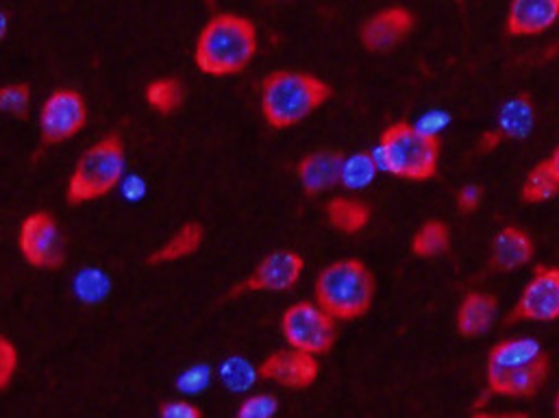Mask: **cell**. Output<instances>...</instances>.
<instances>
[{
    "mask_svg": "<svg viewBox=\"0 0 559 418\" xmlns=\"http://www.w3.org/2000/svg\"><path fill=\"white\" fill-rule=\"evenodd\" d=\"M258 52L255 24L236 13L214 15L201 31L194 61L212 76H227L245 70Z\"/></svg>",
    "mask_w": 559,
    "mask_h": 418,
    "instance_id": "cell-1",
    "label": "cell"
},
{
    "mask_svg": "<svg viewBox=\"0 0 559 418\" xmlns=\"http://www.w3.org/2000/svg\"><path fill=\"white\" fill-rule=\"evenodd\" d=\"M331 98V87L313 74L277 70L262 83V111L273 129H289Z\"/></svg>",
    "mask_w": 559,
    "mask_h": 418,
    "instance_id": "cell-2",
    "label": "cell"
},
{
    "mask_svg": "<svg viewBox=\"0 0 559 418\" xmlns=\"http://www.w3.org/2000/svg\"><path fill=\"white\" fill-rule=\"evenodd\" d=\"M318 306L333 321L364 317L374 299V277L359 260H337L316 279Z\"/></svg>",
    "mask_w": 559,
    "mask_h": 418,
    "instance_id": "cell-3",
    "label": "cell"
},
{
    "mask_svg": "<svg viewBox=\"0 0 559 418\" xmlns=\"http://www.w3.org/2000/svg\"><path fill=\"white\" fill-rule=\"evenodd\" d=\"M440 140L420 133L409 122H396L381 133L377 164L390 175L407 181H427L436 175Z\"/></svg>",
    "mask_w": 559,
    "mask_h": 418,
    "instance_id": "cell-4",
    "label": "cell"
},
{
    "mask_svg": "<svg viewBox=\"0 0 559 418\" xmlns=\"http://www.w3.org/2000/svg\"><path fill=\"white\" fill-rule=\"evenodd\" d=\"M124 179V146L122 140L111 133L90 146L70 177L66 201L70 205H83L109 194Z\"/></svg>",
    "mask_w": 559,
    "mask_h": 418,
    "instance_id": "cell-5",
    "label": "cell"
},
{
    "mask_svg": "<svg viewBox=\"0 0 559 418\" xmlns=\"http://www.w3.org/2000/svg\"><path fill=\"white\" fill-rule=\"evenodd\" d=\"M281 330L292 349L313 358L329 354L337 336L335 321L320 306L309 301H300L287 308L281 319Z\"/></svg>",
    "mask_w": 559,
    "mask_h": 418,
    "instance_id": "cell-6",
    "label": "cell"
},
{
    "mask_svg": "<svg viewBox=\"0 0 559 418\" xmlns=\"http://www.w3.org/2000/svg\"><path fill=\"white\" fill-rule=\"evenodd\" d=\"M20 253L35 268H59L63 264V238L48 212H33L20 227Z\"/></svg>",
    "mask_w": 559,
    "mask_h": 418,
    "instance_id": "cell-7",
    "label": "cell"
},
{
    "mask_svg": "<svg viewBox=\"0 0 559 418\" xmlns=\"http://www.w3.org/2000/svg\"><path fill=\"white\" fill-rule=\"evenodd\" d=\"M87 120V107L76 89H55L39 114V131L44 144H59L76 135Z\"/></svg>",
    "mask_w": 559,
    "mask_h": 418,
    "instance_id": "cell-8",
    "label": "cell"
},
{
    "mask_svg": "<svg viewBox=\"0 0 559 418\" xmlns=\"http://www.w3.org/2000/svg\"><path fill=\"white\" fill-rule=\"evenodd\" d=\"M559 319V268L538 266L532 282L521 292L519 303L508 317V323H549Z\"/></svg>",
    "mask_w": 559,
    "mask_h": 418,
    "instance_id": "cell-9",
    "label": "cell"
},
{
    "mask_svg": "<svg viewBox=\"0 0 559 418\" xmlns=\"http://www.w3.org/2000/svg\"><path fill=\"white\" fill-rule=\"evenodd\" d=\"M258 373H260V380L277 382L289 391H305L318 380L320 367L313 356L292 349V351H275L273 356H269L260 365Z\"/></svg>",
    "mask_w": 559,
    "mask_h": 418,
    "instance_id": "cell-10",
    "label": "cell"
},
{
    "mask_svg": "<svg viewBox=\"0 0 559 418\" xmlns=\"http://www.w3.org/2000/svg\"><path fill=\"white\" fill-rule=\"evenodd\" d=\"M414 28V15L405 7H390L370 15L361 31V44L366 50L385 52L399 46Z\"/></svg>",
    "mask_w": 559,
    "mask_h": 418,
    "instance_id": "cell-11",
    "label": "cell"
},
{
    "mask_svg": "<svg viewBox=\"0 0 559 418\" xmlns=\"http://www.w3.org/2000/svg\"><path fill=\"white\" fill-rule=\"evenodd\" d=\"M305 268V260L294 251H275L266 255L253 275L245 282V290L253 292H283L296 286Z\"/></svg>",
    "mask_w": 559,
    "mask_h": 418,
    "instance_id": "cell-12",
    "label": "cell"
},
{
    "mask_svg": "<svg viewBox=\"0 0 559 418\" xmlns=\"http://www.w3.org/2000/svg\"><path fill=\"white\" fill-rule=\"evenodd\" d=\"M549 375V358L519 367V369H488L490 393L503 397H532L540 391Z\"/></svg>",
    "mask_w": 559,
    "mask_h": 418,
    "instance_id": "cell-13",
    "label": "cell"
},
{
    "mask_svg": "<svg viewBox=\"0 0 559 418\" xmlns=\"http://www.w3.org/2000/svg\"><path fill=\"white\" fill-rule=\"evenodd\" d=\"M346 157L335 151H316L300 159L298 164V179L305 192L318 194L331 190L333 186L342 183Z\"/></svg>",
    "mask_w": 559,
    "mask_h": 418,
    "instance_id": "cell-14",
    "label": "cell"
},
{
    "mask_svg": "<svg viewBox=\"0 0 559 418\" xmlns=\"http://www.w3.org/2000/svg\"><path fill=\"white\" fill-rule=\"evenodd\" d=\"M559 20V0H514L508 11L510 35H538Z\"/></svg>",
    "mask_w": 559,
    "mask_h": 418,
    "instance_id": "cell-15",
    "label": "cell"
},
{
    "mask_svg": "<svg viewBox=\"0 0 559 418\" xmlns=\"http://www.w3.org/2000/svg\"><path fill=\"white\" fill-rule=\"evenodd\" d=\"M534 240L519 227H506L497 234L492 240V253H490V266L499 273H512L534 258Z\"/></svg>",
    "mask_w": 559,
    "mask_h": 418,
    "instance_id": "cell-16",
    "label": "cell"
},
{
    "mask_svg": "<svg viewBox=\"0 0 559 418\" xmlns=\"http://www.w3.org/2000/svg\"><path fill=\"white\" fill-rule=\"evenodd\" d=\"M499 312V301L486 292H471L457 310V330L464 338H477L486 334Z\"/></svg>",
    "mask_w": 559,
    "mask_h": 418,
    "instance_id": "cell-17",
    "label": "cell"
},
{
    "mask_svg": "<svg viewBox=\"0 0 559 418\" xmlns=\"http://www.w3.org/2000/svg\"><path fill=\"white\" fill-rule=\"evenodd\" d=\"M543 356V345L536 338H510L492 347L488 369H519L540 360Z\"/></svg>",
    "mask_w": 559,
    "mask_h": 418,
    "instance_id": "cell-18",
    "label": "cell"
},
{
    "mask_svg": "<svg viewBox=\"0 0 559 418\" xmlns=\"http://www.w3.org/2000/svg\"><path fill=\"white\" fill-rule=\"evenodd\" d=\"M536 124V107L530 94L510 98L499 111V131L510 140H525Z\"/></svg>",
    "mask_w": 559,
    "mask_h": 418,
    "instance_id": "cell-19",
    "label": "cell"
},
{
    "mask_svg": "<svg viewBox=\"0 0 559 418\" xmlns=\"http://www.w3.org/2000/svg\"><path fill=\"white\" fill-rule=\"evenodd\" d=\"M205 238V229L199 223H186L166 244H162L155 253L148 255V264L157 266V264H168V262H177L183 260L192 253H197L203 244Z\"/></svg>",
    "mask_w": 559,
    "mask_h": 418,
    "instance_id": "cell-20",
    "label": "cell"
},
{
    "mask_svg": "<svg viewBox=\"0 0 559 418\" xmlns=\"http://www.w3.org/2000/svg\"><path fill=\"white\" fill-rule=\"evenodd\" d=\"M326 218L329 223L342 234H357L370 220V207L357 199L337 196L326 203Z\"/></svg>",
    "mask_w": 559,
    "mask_h": 418,
    "instance_id": "cell-21",
    "label": "cell"
},
{
    "mask_svg": "<svg viewBox=\"0 0 559 418\" xmlns=\"http://www.w3.org/2000/svg\"><path fill=\"white\" fill-rule=\"evenodd\" d=\"M451 247V231L440 220L425 223L412 240V251L418 258H438L444 255Z\"/></svg>",
    "mask_w": 559,
    "mask_h": 418,
    "instance_id": "cell-22",
    "label": "cell"
},
{
    "mask_svg": "<svg viewBox=\"0 0 559 418\" xmlns=\"http://www.w3.org/2000/svg\"><path fill=\"white\" fill-rule=\"evenodd\" d=\"M183 98H186L183 83L179 79H173V76L157 79V81L148 83V87H146L148 105L162 116H168V114L177 111L183 105Z\"/></svg>",
    "mask_w": 559,
    "mask_h": 418,
    "instance_id": "cell-23",
    "label": "cell"
},
{
    "mask_svg": "<svg viewBox=\"0 0 559 418\" xmlns=\"http://www.w3.org/2000/svg\"><path fill=\"white\" fill-rule=\"evenodd\" d=\"M558 192V177L554 175L549 162H543V164H538V166L527 175L521 196H523L525 203H545V201L554 199Z\"/></svg>",
    "mask_w": 559,
    "mask_h": 418,
    "instance_id": "cell-24",
    "label": "cell"
},
{
    "mask_svg": "<svg viewBox=\"0 0 559 418\" xmlns=\"http://www.w3.org/2000/svg\"><path fill=\"white\" fill-rule=\"evenodd\" d=\"M377 175V159L370 153H355L346 157L344 162V172H342V183L353 190H361L372 183Z\"/></svg>",
    "mask_w": 559,
    "mask_h": 418,
    "instance_id": "cell-25",
    "label": "cell"
},
{
    "mask_svg": "<svg viewBox=\"0 0 559 418\" xmlns=\"http://www.w3.org/2000/svg\"><path fill=\"white\" fill-rule=\"evenodd\" d=\"M74 292L83 303H98L109 292V279L98 268H83L74 277Z\"/></svg>",
    "mask_w": 559,
    "mask_h": 418,
    "instance_id": "cell-26",
    "label": "cell"
},
{
    "mask_svg": "<svg viewBox=\"0 0 559 418\" xmlns=\"http://www.w3.org/2000/svg\"><path fill=\"white\" fill-rule=\"evenodd\" d=\"M221 380L231 391H247L260 380V373L245 358H231L221 367Z\"/></svg>",
    "mask_w": 559,
    "mask_h": 418,
    "instance_id": "cell-27",
    "label": "cell"
},
{
    "mask_svg": "<svg viewBox=\"0 0 559 418\" xmlns=\"http://www.w3.org/2000/svg\"><path fill=\"white\" fill-rule=\"evenodd\" d=\"M31 105V87L26 83H11L0 89V109L15 118H26Z\"/></svg>",
    "mask_w": 559,
    "mask_h": 418,
    "instance_id": "cell-28",
    "label": "cell"
},
{
    "mask_svg": "<svg viewBox=\"0 0 559 418\" xmlns=\"http://www.w3.org/2000/svg\"><path fill=\"white\" fill-rule=\"evenodd\" d=\"M280 402L275 395H253L240 408L236 418H275Z\"/></svg>",
    "mask_w": 559,
    "mask_h": 418,
    "instance_id": "cell-29",
    "label": "cell"
},
{
    "mask_svg": "<svg viewBox=\"0 0 559 418\" xmlns=\"http://www.w3.org/2000/svg\"><path fill=\"white\" fill-rule=\"evenodd\" d=\"M210 380H212L210 367L199 365V367H190L188 371H183L181 378L177 380V386L186 395H199L210 386Z\"/></svg>",
    "mask_w": 559,
    "mask_h": 418,
    "instance_id": "cell-30",
    "label": "cell"
},
{
    "mask_svg": "<svg viewBox=\"0 0 559 418\" xmlns=\"http://www.w3.org/2000/svg\"><path fill=\"white\" fill-rule=\"evenodd\" d=\"M15 369H17V351L7 338H0V389L2 391L11 384Z\"/></svg>",
    "mask_w": 559,
    "mask_h": 418,
    "instance_id": "cell-31",
    "label": "cell"
},
{
    "mask_svg": "<svg viewBox=\"0 0 559 418\" xmlns=\"http://www.w3.org/2000/svg\"><path fill=\"white\" fill-rule=\"evenodd\" d=\"M449 120H451V116H449L447 111L433 109V111H427V114L418 120V124H414V127H416L420 133H425V135L438 138V133L449 124Z\"/></svg>",
    "mask_w": 559,
    "mask_h": 418,
    "instance_id": "cell-32",
    "label": "cell"
},
{
    "mask_svg": "<svg viewBox=\"0 0 559 418\" xmlns=\"http://www.w3.org/2000/svg\"><path fill=\"white\" fill-rule=\"evenodd\" d=\"M159 417L162 418H203V413L188 402H166L159 408Z\"/></svg>",
    "mask_w": 559,
    "mask_h": 418,
    "instance_id": "cell-33",
    "label": "cell"
},
{
    "mask_svg": "<svg viewBox=\"0 0 559 418\" xmlns=\"http://www.w3.org/2000/svg\"><path fill=\"white\" fill-rule=\"evenodd\" d=\"M481 199H484V190L475 183L471 186H464L460 192H457V207L464 212V214H471L475 212L479 205H481Z\"/></svg>",
    "mask_w": 559,
    "mask_h": 418,
    "instance_id": "cell-34",
    "label": "cell"
},
{
    "mask_svg": "<svg viewBox=\"0 0 559 418\" xmlns=\"http://www.w3.org/2000/svg\"><path fill=\"white\" fill-rule=\"evenodd\" d=\"M122 192H124V196H127L129 201H138V199H142V196L146 194V183H144L140 177L131 175V177L124 179Z\"/></svg>",
    "mask_w": 559,
    "mask_h": 418,
    "instance_id": "cell-35",
    "label": "cell"
},
{
    "mask_svg": "<svg viewBox=\"0 0 559 418\" xmlns=\"http://www.w3.org/2000/svg\"><path fill=\"white\" fill-rule=\"evenodd\" d=\"M503 140H506V138H503V133H501L499 129L486 131V133L481 135V140H479V153H490V151H495Z\"/></svg>",
    "mask_w": 559,
    "mask_h": 418,
    "instance_id": "cell-36",
    "label": "cell"
},
{
    "mask_svg": "<svg viewBox=\"0 0 559 418\" xmlns=\"http://www.w3.org/2000/svg\"><path fill=\"white\" fill-rule=\"evenodd\" d=\"M547 162H549V166H551V170H554V175L558 177L559 181V146L554 151V155H551Z\"/></svg>",
    "mask_w": 559,
    "mask_h": 418,
    "instance_id": "cell-37",
    "label": "cell"
},
{
    "mask_svg": "<svg viewBox=\"0 0 559 418\" xmlns=\"http://www.w3.org/2000/svg\"><path fill=\"white\" fill-rule=\"evenodd\" d=\"M497 418H532L525 413H510V415H497Z\"/></svg>",
    "mask_w": 559,
    "mask_h": 418,
    "instance_id": "cell-38",
    "label": "cell"
},
{
    "mask_svg": "<svg viewBox=\"0 0 559 418\" xmlns=\"http://www.w3.org/2000/svg\"><path fill=\"white\" fill-rule=\"evenodd\" d=\"M473 418H497V415H488V413H479V415H475Z\"/></svg>",
    "mask_w": 559,
    "mask_h": 418,
    "instance_id": "cell-39",
    "label": "cell"
},
{
    "mask_svg": "<svg viewBox=\"0 0 559 418\" xmlns=\"http://www.w3.org/2000/svg\"><path fill=\"white\" fill-rule=\"evenodd\" d=\"M556 415H558V418H559V393H558V397H556Z\"/></svg>",
    "mask_w": 559,
    "mask_h": 418,
    "instance_id": "cell-40",
    "label": "cell"
}]
</instances>
